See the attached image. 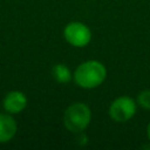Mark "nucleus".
Returning <instances> with one entry per match:
<instances>
[{
  "instance_id": "1",
  "label": "nucleus",
  "mask_w": 150,
  "mask_h": 150,
  "mask_svg": "<svg viewBox=\"0 0 150 150\" xmlns=\"http://www.w3.org/2000/svg\"><path fill=\"white\" fill-rule=\"evenodd\" d=\"M107 76V69L103 63L96 60L82 62L74 73V80L77 86L84 89H93L103 83Z\"/></svg>"
},
{
  "instance_id": "2",
  "label": "nucleus",
  "mask_w": 150,
  "mask_h": 150,
  "mask_svg": "<svg viewBox=\"0 0 150 150\" xmlns=\"http://www.w3.org/2000/svg\"><path fill=\"white\" fill-rule=\"evenodd\" d=\"M91 120L89 107L82 102L70 104L63 114V124L71 132H81L84 130Z\"/></svg>"
},
{
  "instance_id": "3",
  "label": "nucleus",
  "mask_w": 150,
  "mask_h": 150,
  "mask_svg": "<svg viewBox=\"0 0 150 150\" xmlns=\"http://www.w3.org/2000/svg\"><path fill=\"white\" fill-rule=\"evenodd\" d=\"M66 41L74 47H84L91 40V32L89 27L82 22H69L63 29Z\"/></svg>"
},
{
  "instance_id": "4",
  "label": "nucleus",
  "mask_w": 150,
  "mask_h": 150,
  "mask_svg": "<svg viewBox=\"0 0 150 150\" xmlns=\"http://www.w3.org/2000/svg\"><path fill=\"white\" fill-rule=\"evenodd\" d=\"M136 114V102L129 96L117 97L109 107V116L118 123L129 121Z\"/></svg>"
},
{
  "instance_id": "5",
  "label": "nucleus",
  "mask_w": 150,
  "mask_h": 150,
  "mask_svg": "<svg viewBox=\"0 0 150 150\" xmlns=\"http://www.w3.org/2000/svg\"><path fill=\"white\" fill-rule=\"evenodd\" d=\"M2 105L8 114H19L26 108L27 97L22 91L13 90L5 96Z\"/></svg>"
},
{
  "instance_id": "6",
  "label": "nucleus",
  "mask_w": 150,
  "mask_h": 150,
  "mask_svg": "<svg viewBox=\"0 0 150 150\" xmlns=\"http://www.w3.org/2000/svg\"><path fill=\"white\" fill-rule=\"evenodd\" d=\"M16 122L9 114H0V143L9 142L16 134Z\"/></svg>"
},
{
  "instance_id": "7",
  "label": "nucleus",
  "mask_w": 150,
  "mask_h": 150,
  "mask_svg": "<svg viewBox=\"0 0 150 150\" xmlns=\"http://www.w3.org/2000/svg\"><path fill=\"white\" fill-rule=\"evenodd\" d=\"M52 75L59 83H68L71 80V73H70L69 68L62 63L55 64L53 67Z\"/></svg>"
},
{
  "instance_id": "8",
  "label": "nucleus",
  "mask_w": 150,
  "mask_h": 150,
  "mask_svg": "<svg viewBox=\"0 0 150 150\" xmlns=\"http://www.w3.org/2000/svg\"><path fill=\"white\" fill-rule=\"evenodd\" d=\"M137 103L146 109V110H150V89H146V90H143L138 94L137 96Z\"/></svg>"
},
{
  "instance_id": "9",
  "label": "nucleus",
  "mask_w": 150,
  "mask_h": 150,
  "mask_svg": "<svg viewBox=\"0 0 150 150\" xmlns=\"http://www.w3.org/2000/svg\"><path fill=\"white\" fill-rule=\"evenodd\" d=\"M146 135H148V138L150 141V123L148 124V128H146Z\"/></svg>"
}]
</instances>
